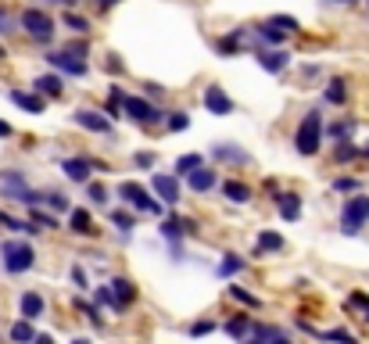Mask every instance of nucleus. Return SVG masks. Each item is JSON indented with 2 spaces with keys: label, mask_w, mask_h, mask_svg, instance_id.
<instances>
[{
  "label": "nucleus",
  "mask_w": 369,
  "mask_h": 344,
  "mask_svg": "<svg viewBox=\"0 0 369 344\" xmlns=\"http://www.w3.org/2000/svg\"><path fill=\"white\" fill-rule=\"evenodd\" d=\"M351 130H355V122H334V126H330V137H334V140H348Z\"/></svg>",
  "instance_id": "nucleus-39"
},
{
  "label": "nucleus",
  "mask_w": 369,
  "mask_h": 344,
  "mask_svg": "<svg viewBox=\"0 0 369 344\" xmlns=\"http://www.w3.org/2000/svg\"><path fill=\"white\" fill-rule=\"evenodd\" d=\"M54 4H65V8H72V4H76V0H54Z\"/></svg>",
  "instance_id": "nucleus-53"
},
{
  "label": "nucleus",
  "mask_w": 369,
  "mask_h": 344,
  "mask_svg": "<svg viewBox=\"0 0 369 344\" xmlns=\"http://www.w3.org/2000/svg\"><path fill=\"white\" fill-rule=\"evenodd\" d=\"M104 69H112V72L119 76V72H122V62H119V57H115V54H108V62H104Z\"/></svg>",
  "instance_id": "nucleus-48"
},
{
  "label": "nucleus",
  "mask_w": 369,
  "mask_h": 344,
  "mask_svg": "<svg viewBox=\"0 0 369 344\" xmlns=\"http://www.w3.org/2000/svg\"><path fill=\"white\" fill-rule=\"evenodd\" d=\"M230 294H233L240 305H247V309H258V298H254V294H247L244 287H230Z\"/></svg>",
  "instance_id": "nucleus-38"
},
{
  "label": "nucleus",
  "mask_w": 369,
  "mask_h": 344,
  "mask_svg": "<svg viewBox=\"0 0 369 344\" xmlns=\"http://www.w3.org/2000/svg\"><path fill=\"white\" fill-rule=\"evenodd\" d=\"M11 133H15V130H11L8 122H0V137H11Z\"/></svg>",
  "instance_id": "nucleus-49"
},
{
  "label": "nucleus",
  "mask_w": 369,
  "mask_h": 344,
  "mask_svg": "<svg viewBox=\"0 0 369 344\" xmlns=\"http://www.w3.org/2000/svg\"><path fill=\"white\" fill-rule=\"evenodd\" d=\"M72 280H76V287H79V291H86V273H83L79 265H72Z\"/></svg>",
  "instance_id": "nucleus-46"
},
{
  "label": "nucleus",
  "mask_w": 369,
  "mask_h": 344,
  "mask_svg": "<svg viewBox=\"0 0 369 344\" xmlns=\"http://www.w3.org/2000/svg\"><path fill=\"white\" fill-rule=\"evenodd\" d=\"M8 97H11V101H15V104H18L22 111H29V115H40V111L47 108L43 93H25V90H11Z\"/></svg>",
  "instance_id": "nucleus-15"
},
{
  "label": "nucleus",
  "mask_w": 369,
  "mask_h": 344,
  "mask_svg": "<svg viewBox=\"0 0 369 344\" xmlns=\"http://www.w3.org/2000/svg\"><path fill=\"white\" fill-rule=\"evenodd\" d=\"M276 208L287 222H298L301 219V197L298 194H276Z\"/></svg>",
  "instance_id": "nucleus-18"
},
{
  "label": "nucleus",
  "mask_w": 369,
  "mask_h": 344,
  "mask_svg": "<svg viewBox=\"0 0 369 344\" xmlns=\"http://www.w3.org/2000/svg\"><path fill=\"white\" fill-rule=\"evenodd\" d=\"M108 287H112V294H115L119 309H129V305L136 302V287H133V283H129L126 276H115V280H112Z\"/></svg>",
  "instance_id": "nucleus-14"
},
{
  "label": "nucleus",
  "mask_w": 369,
  "mask_h": 344,
  "mask_svg": "<svg viewBox=\"0 0 369 344\" xmlns=\"http://www.w3.org/2000/svg\"><path fill=\"white\" fill-rule=\"evenodd\" d=\"M90 158H65L62 161V172H65V176L72 180V183H86L90 180Z\"/></svg>",
  "instance_id": "nucleus-13"
},
{
  "label": "nucleus",
  "mask_w": 369,
  "mask_h": 344,
  "mask_svg": "<svg viewBox=\"0 0 369 344\" xmlns=\"http://www.w3.org/2000/svg\"><path fill=\"white\" fill-rule=\"evenodd\" d=\"M204 108L212 111V115H230V111H233V101L226 97L223 86H208V90H204Z\"/></svg>",
  "instance_id": "nucleus-11"
},
{
  "label": "nucleus",
  "mask_w": 369,
  "mask_h": 344,
  "mask_svg": "<svg viewBox=\"0 0 369 344\" xmlns=\"http://www.w3.org/2000/svg\"><path fill=\"white\" fill-rule=\"evenodd\" d=\"M358 158V147L355 144H348V140H337V147H334V161H355Z\"/></svg>",
  "instance_id": "nucleus-28"
},
{
  "label": "nucleus",
  "mask_w": 369,
  "mask_h": 344,
  "mask_svg": "<svg viewBox=\"0 0 369 344\" xmlns=\"http://www.w3.org/2000/svg\"><path fill=\"white\" fill-rule=\"evenodd\" d=\"M133 161H136V165H140V168H151V165H154V161H158V158H154V154H151V151H140V154H136V158H133Z\"/></svg>",
  "instance_id": "nucleus-43"
},
{
  "label": "nucleus",
  "mask_w": 369,
  "mask_h": 344,
  "mask_svg": "<svg viewBox=\"0 0 369 344\" xmlns=\"http://www.w3.org/2000/svg\"><path fill=\"white\" fill-rule=\"evenodd\" d=\"M119 194L126 197V205L129 208H136V212H147V215H158V212H162V201H154L140 183H133V180H126L122 187H119Z\"/></svg>",
  "instance_id": "nucleus-6"
},
{
  "label": "nucleus",
  "mask_w": 369,
  "mask_h": 344,
  "mask_svg": "<svg viewBox=\"0 0 369 344\" xmlns=\"http://www.w3.org/2000/svg\"><path fill=\"white\" fill-rule=\"evenodd\" d=\"M334 4H355V0H334Z\"/></svg>",
  "instance_id": "nucleus-54"
},
{
  "label": "nucleus",
  "mask_w": 369,
  "mask_h": 344,
  "mask_svg": "<svg viewBox=\"0 0 369 344\" xmlns=\"http://www.w3.org/2000/svg\"><path fill=\"white\" fill-rule=\"evenodd\" d=\"M187 187L194 190V194H208L216 187V168H204V165H197L194 172H187Z\"/></svg>",
  "instance_id": "nucleus-10"
},
{
  "label": "nucleus",
  "mask_w": 369,
  "mask_h": 344,
  "mask_svg": "<svg viewBox=\"0 0 369 344\" xmlns=\"http://www.w3.org/2000/svg\"><path fill=\"white\" fill-rule=\"evenodd\" d=\"M18 312H22V319H40V316H43V294L25 291V294L18 298Z\"/></svg>",
  "instance_id": "nucleus-17"
},
{
  "label": "nucleus",
  "mask_w": 369,
  "mask_h": 344,
  "mask_svg": "<svg viewBox=\"0 0 369 344\" xmlns=\"http://www.w3.org/2000/svg\"><path fill=\"white\" fill-rule=\"evenodd\" d=\"M266 251H283V237L273 234V229H262V234H258V248H254V255H266Z\"/></svg>",
  "instance_id": "nucleus-21"
},
{
  "label": "nucleus",
  "mask_w": 369,
  "mask_h": 344,
  "mask_svg": "<svg viewBox=\"0 0 369 344\" xmlns=\"http://www.w3.org/2000/svg\"><path fill=\"white\" fill-rule=\"evenodd\" d=\"M65 25H69L72 33H86V29H90V22H86L83 15H76V11H69V15H65Z\"/></svg>",
  "instance_id": "nucleus-37"
},
{
  "label": "nucleus",
  "mask_w": 369,
  "mask_h": 344,
  "mask_svg": "<svg viewBox=\"0 0 369 344\" xmlns=\"http://www.w3.org/2000/svg\"><path fill=\"white\" fill-rule=\"evenodd\" d=\"M4 57H8V50H4V47H0V62H4Z\"/></svg>",
  "instance_id": "nucleus-55"
},
{
  "label": "nucleus",
  "mask_w": 369,
  "mask_h": 344,
  "mask_svg": "<svg viewBox=\"0 0 369 344\" xmlns=\"http://www.w3.org/2000/svg\"><path fill=\"white\" fill-rule=\"evenodd\" d=\"M86 197L97 201V205H108V187H104V183H90L86 187Z\"/></svg>",
  "instance_id": "nucleus-33"
},
{
  "label": "nucleus",
  "mask_w": 369,
  "mask_h": 344,
  "mask_svg": "<svg viewBox=\"0 0 369 344\" xmlns=\"http://www.w3.org/2000/svg\"><path fill=\"white\" fill-rule=\"evenodd\" d=\"M358 158H369V144H365V147H358Z\"/></svg>",
  "instance_id": "nucleus-52"
},
{
  "label": "nucleus",
  "mask_w": 369,
  "mask_h": 344,
  "mask_svg": "<svg viewBox=\"0 0 369 344\" xmlns=\"http://www.w3.org/2000/svg\"><path fill=\"white\" fill-rule=\"evenodd\" d=\"M187 126H190L187 111H172V115H169V130H172V133H183Z\"/></svg>",
  "instance_id": "nucleus-36"
},
{
  "label": "nucleus",
  "mask_w": 369,
  "mask_h": 344,
  "mask_svg": "<svg viewBox=\"0 0 369 344\" xmlns=\"http://www.w3.org/2000/svg\"><path fill=\"white\" fill-rule=\"evenodd\" d=\"M247 333H251V340H287V333H283L280 326H262V323L251 326Z\"/></svg>",
  "instance_id": "nucleus-25"
},
{
  "label": "nucleus",
  "mask_w": 369,
  "mask_h": 344,
  "mask_svg": "<svg viewBox=\"0 0 369 344\" xmlns=\"http://www.w3.org/2000/svg\"><path fill=\"white\" fill-rule=\"evenodd\" d=\"M351 305H358V309H362V316L369 319V294H351Z\"/></svg>",
  "instance_id": "nucleus-44"
},
{
  "label": "nucleus",
  "mask_w": 369,
  "mask_h": 344,
  "mask_svg": "<svg viewBox=\"0 0 369 344\" xmlns=\"http://www.w3.org/2000/svg\"><path fill=\"white\" fill-rule=\"evenodd\" d=\"M29 208H33V222H36V226H43V229H58V219H54V215L40 212V205H29Z\"/></svg>",
  "instance_id": "nucleus-31"
},
{
  "label": "nucleus",
  "mask_w": 369,
  "mask_h": 344,
  "mask_svg": "<svg viewBox=\"0 0 369 344\" xmlns=\"http://www.w3.org/2000/svg\"><path fill=\"white\" fill-rule=\"evenodd\" d=\"M122 111H126V119H133V122H140V126H154V122L165 119L162 108H154V104L144 101V97H126V93H122Z\"/></svg>",
  "instance_id": "nucleus-3"
},
{
  "label": "nucleus",
  "mask_w": 369,
  "mask_h": 344,
  "mask_svg": "<svg viewBox=\"0 0 369 344\" xmlns=\"http://www.w3.org/2000/svg\"><path fill=\"white\" fill-rule=\"evenodd\" d=\"M320 337H327V340H355L351 330H327V333H320Z\"/></svg>",
  "instance_id": "nucleus-42"
},
{
  "label": "nucleus",
  "mask_w": 369,
  "mask_h": 344,
  "mask_svg": "<svg viewBox=\"0 0 369 344\" xmlns=\"http://www.w3.org/2000/svg\"><path fill=\"white\" fill-rule=\"evenodd\" d=\"M154 194H158V201H165V205L180 201V183H176L172 172H158V176H154Z\"/></svg>",
  "instance_id": "nucleus-9"
},
{
  "label": "nucleus",
  "mask_w": 369,
  "mask_h": 344,
  "mask_svg": "<svg viewBox=\"0 0 369 344\" xmlns=\"http://www.w3.org/2000/svg\"><path fill=\"white\" fill-rule=\"evenodd\" d=\"M4 29H8V15H4V11H0V33H4Z\"/></svg>",
  "instance_id": "nucleus-50"
},
{
  "label": "nucleus",
  "mask_w": 369,
  "mask_h": 344,
  "mask_svg": "<svg viewBox=\"0 0 369 344\" xmlns=\"http://www.w3.org/2000/svg\"><path fill=\"white\" fill-rule=\"evenodd\" d=\"M190 333H194V337H204V333H212V323H194V326H190Z\"/></svg>",
  "instance_id": "nucleus-47"
},
{
  "label": "nucleus",
  "mask_w": 369,
  "mask_h": 344,
  "mask_svg": "<svg viewBox=\"0 0 369 344\" xmlns=\"http://www.w3.org/2000/svg\"><path fill=\"white\" fill-rule=\"evenodd\" d=\"M43 201H47L50 208H58V212H69V201H65L62 194H43Z\"/></svg>",
  "instance_id": "nucleus-41"
},
{
  "label": "nucleus",
  "mask_w": 369,
  "mask_h": 344,
  "mask_svg": "<svg viewBox=\"0 0 369 344\" xmlns=\"http://www.w3.org/2000/svg\"><path fill=\"white\" fill-rule=\"evenodd\" d=\"M11 340H36V330H33V319H18L11 330H8Z\"/></svg>",
  "instance_id": "nucleus-27"
},
{
  "label": "nucleus",
  "mask_w": 369,
  "mask_h": 344,
  "mask_svg": "<svg viewBox=\"0 0 369 344\" xmlns=\"http://www.w3.org/2000/svg\"><path fill=\"white\" fill-rule=\"evenodd\" d=\"M334 190H358V180H334Z\"/></svg>",
  "instance_id": "nucleus-45"
},
{
  "label": "nucleus",
  "mask_w": 369,
  "mask_h": 344,
  "mask_svg": "<svg viewBox=\"0 0 369 344\" xmlns=\"http://www.w3.org/2000/svg\"><path fill=\"white\" fill-rule=\"evenodd\" d=\"M344 97H348L344 83H341V79H334V83L327 86V101H330V104H344Z\"/></svg>",
  "instance_id": "nucleus-32"
},
{
  "label": "nucleus",
  "mask_w": 369,
  "mask_h": 344,
  "mask_svg": "<svg viewBox=\"0 0 369 344\" xmlns=\"http://www.w3.org/2000/svg\"><path fill=\"white\" fill-rule=\"evenodd\" d=\"M247 330H251V319H247V316H237V319L226 323V333H230V337H244Z\"/></svg>",
  "instance_id": "nucleus-30"
},
{
  "label": "nucleus",
  "mask_w": 369,
  "mask_h": 344,
  "mask_svg": "<svg viewBox=\"0 0 369 344\" xmlns=\"http://www.w3.org/2000/svg\"><path fill=\"white\" fill-rule=\"evenodd\" d=\"M320 144H323V115L308 111L298 126V133H294V147H298V154H315Z\"/></svg>",
  "instance_id": "nucleus-1"
},
{
  "label": "nucleus",
  "mask_w": 369,
  "mask_h": 344,
  "mask_svg": "<svg viewBox=\"0 0 369 344\" xmlns=\"http://www.w3.org/2000/svg\"><path fill=\"white\" fill-rule=\"evenodd\" d=\"M362 222H369V197H365V194L344 201V208H341V229H344L348 237L358 234V226H362Z\"/></svg>",
  "instance_id": "nucleus-4"
},
{
  "label": "nucleus",
  "mask_w": 369,
  "mask_h": 344,
  "mask_svg": "<svg viewBox=\"0 0 369 344\" xmlns=\"http://www.w3.org/2000/svg\"><path fill=\"white\" fill-rule=\"evenodd\" d=\"M119 4V0H100V8H115Z\"/></svg>",
  "instance_id": "nucleus-51"
},
{
  "label": "nucleus",
  "mask_w": 369,
  "mask_h": 344,
  "mask_svg": "<svg viewBox=\"0 0 369 344\" xmlns=\"http://www.w3.org/2000/svg\"><path fill=\"white\" fill-rule=\"evenodd\" d=\"M201 165V154H183L180 161H176V172H183V176H187V172H194Z\"/></svg>",
  "instance_id": "nucleus-35"
},
{
  "label": "nucleus",
  "mask_w": 369,
  "mask_h": 344,
  "mask_svg": "<svg viewBox=\"0 0 369 344\" xmlns=\"http://www.w3.org/2000/svg\"><path fill=\"white\" fill-rule=\"evenodd\" d=\"M254 36H258V40H266V43H276V47H280V43H283V36H287V29H280V25L269 18V22H262V25L254 29Z\"/></svg>",
  "instance_id": "nucleus-22"
},
{
  "label": "nucleus",
  "mask_w": 369,
  "mask_h": 344,
  "mask_svg": "<svg viewBox=\"0 0 369 344\" xmlns=\"http://www.w3.org/2000/svg\"><path fill=\"white\" fill-rule=\"evenodd\" d=\"M223 194H226L230 201H237V205H247V201H251V190H247L244 183H237V180H226V183H223Z\"/></svg>",
  "instance_id": "nucleus-24"
},
{
  "label": "nucleus",
  "mask_w": 369,
  "mask_h": 344,
  "mask_svg": "<svg viewBox=\"0 0 369 344\" xmlns=\"http://www.w3.org/2000/svg\"><path fill=\"white\" fill-rule=\"evenodd\" d=\"M69 226H72V234H79V237H93V234H97V229H93V219H90L86 208H72V212H69Z\"/></svg>",
  "instance_id": "nucleus-16"
},
{
  "label": "nucleus",
  "mask_w": 369,
  "mask_h": 344,
  "mask_svg": "<svg viewBox=\"0 0 369 344\" xmlns=\"http://www.w3.org/2000/svg\"><path fill=\"white\" fill-rule=\"evenodd\" d=\"M0 255H4V269H8L11 276L29 273L33 262H36V251H33V244H25V241H4V244H0Z\"/></svg>",
  "instance_id": "nucleus-2"
},
{
  "label": "nucleus",
  "mask_w": 369,
  "mask_h": 344,
  "mask_svg": "<svg viewBox=\"0 0 369 344\" xmlns=\"http://www.w3.org/2000/svg\"><path fill=\"white\" fill-rule=\"evenodd\" d=\"M33 86H36V93H43V97H62V90H65V86H62V76H54V72H50V76H40Z\"/></svg>",
  "instance_id": "nucleus-20"
},
{
  "label": "nucleus",
  "mask_w": 369,
  "mask_h": 344,
  "mask_svg": "<svg viewBox=\"0 0 369 344\" xmlns=\"http://www.w3.org/2000/svg\"><path fill=\"white\" fill-rule=\"evenodd\" d=\"M212 154H216L219 161H233V165H247V161H251V154L240 151V147H233V144H219Z\"/></svg>",
  "instance_id": "nucleus-19"
},
{
  "label": "nucleus",
  "mask_w": 369,
  "mask_h": 344,
  "mask_svg": "<svg viewBox=\"0 0 369 344\" xmlns=\"http://www.w3.org/2000/svg\"><path fill=\"white\" fill-rule=\"evenodd\" d=\"M0 226L15 229V234H40V229H36V222H22V219H11L8 212H0Z\"/></svg>",
  "instance_id": "nucleus-26"
},
{
  "label": "nucleus",
  "mask_w": 369,
  "mask_h": 344,
  "mask_svg": "<svg viewBox=\"0 0 369 344\" xmlns=\"http://www.w3.org/2000/svg\"><path fill=\"white\" fill-rule=\"evenodd\" d=\"M258 65L266 69V72H273V76H276V72H283V69L291 65V54H287V50H280V47H276V50H262V54H258Z\"/></svg>",
  "instance_id": "nucleus-12"
},
{
  "label": "nucleus",
  "mask_w": 369,
  "mask_h": 344,
  "mask_svg": "<svg viewBox=\"0 0 369 344\" xmlns=\"http://www.w3.org/2000/svg\"><path fill=\"white\" fill-rule=\"evenodd\" d=\"M76 305H79V312H83L93 326H100V309H97V305H90V302H83V298H76Z\"/></svg>",
  "instance_id": "nucleus-34"
},
{
  "label": "nucleus",
  "mask_w": 369,
  "mask_h": 344,
  "mask_svg": "<svg viewBox=\"0 0 369 344\" xmlns=\"http://www.w3.org/2000/svg\"><path fill=\"white\" fill-rule=\"evenodd\" d=\"M112 222L122 229V234H129V229H133V219H129L126 212H112Z\"/></svg>",
  "instance_id": "nucleus-40"
},
{
  "label": "nucleus",
  "mask_w": 369,
  "mask_h": 344,
  "mask_svg": "<svg viewBox=\"0 0 369 344\" xmlns=\"http://www.w3.org/2000/svg\"><path fill=\"white\" fill-rule=\"evenodd\" d=\"M22 29L33 36V40H50L54 36V18H50L47 11H40V8H25L22 11Z\"/></svg>",
  "instance_id": "nucleus-5"
},
{
  "label": "nucleus",
  "mask_w": 369,
  "mask_h": 344,
  "mask_svg": "<svg viewBox=\"0 0 369 344\" xmlns=\"http://www.w3.org/2000/svg\"><path fill=\"white\" fill-rule=\"evenodd\" d=\"M97 305H104V309H115V312H122L119 309V302H115V294H112V287L104 283V287H97Z\"/></svg>",
  "instance_id": "nucleus-29"
},
{
  "label": "nucleus",
  "mask_w": 369,
  "mask_h": 344,
  "mask_svg": "<svg viewBox=\"0 0 369 344\" xmlns=\"http://www.w3.org/2000/svg\"><path fill=\"white\" fill-rule=\"evenodd\" d=\"M47 65H54L58 72L65 76H86V62L83 57H76V50H54V54H47Z\"/></svg>",
  "instance_id": "nucleus-7"
},
{
  "label": "nucleus",
  "mask_w": 369,
  "mask_h": 344,
  "mask_svg": "<svg viewBox=\"0 0 369 344\" xmlns=\"http://www.w3.org/2000/svg\"><path fill=\"white\" fill-rule=\"evenodd\" d=\"M240 269H247V258H240V255H226V258L219 262V269H216V273H219L223 280H230V276H237Z\"/></svg>",
  "instance_id": "nucleus-23"
},
{
  "label": "nucleus",
  "mask_w": 369,
  "mask_h": 344,
  "mask_svg": "<svg viewBox=\"0 0 369 344\" xmlns=\"http://www.w3.org/2000/svg\"><path fill=\"white\" fill-rule=\"evenodd\" d=\"M72 119H76V126H83V130H90V133H112V119H108V115H100V111L79 108Z\"/></svg>",
  "instance_id": "nucleus-8"
}]
</instances>
